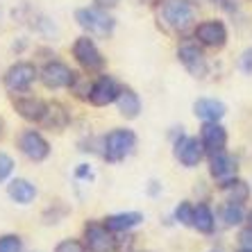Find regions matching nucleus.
Returning a JSON list of instances; mask_svg holds the SVG:
<instances>
[{"instance_id":"nucleus-1","label":"nucleus","mask_w":252,"mask_h":252,"mask_svg":"<svg viewBox=\"0 0 252 252\" xmlns=\"http://www.w3.org/2000/svg\"><path fill=\"white\" fill-rule=\"evenodd\" d=\"M136 134L127 127H116L102 139V157L109 164H118L134 153Z\"/></svg>"},{"instance_id":"nucleus-2","label":"nucleus","mask_w":252,"mask_h":252,"mask_svg":"<svg viewBox=\"0 0 252 252\" xmlns=\"http://www.w3.org/2000/svg\"><path fill=\"white\" fill-rule=\"evenodd\" d=\"M161 18L170 30L187 32L195 23V5L191 0H164Z\"/></svg>"},{"instance_id":"nucleus-3","label":"nucleus","mask_w":252,"mask_h":252,"mask_svg":"<svg viewBox=\"0 0 252 252\" xmlns=\"http://www.w3.org/2000/svg\"><path fill=\"white\" fill-rule=\"evenodd\" d=\"M75 21L80 28H84L89 34L107 36L114 32V18L102 9V7H84L75 12Z\"/></svg>"},{"instance_id":"nucleus-4","label":"nucleus","mask_w":252,"mask_h":252,"mask_svg":"<svg viewBox=\"0 0 252 252\" xmlns=\"http://www.w3.org/2000/svg\"><path fill=\"white\" fill-rule=\"evenodd\" d=\"M193 36L198 39L200 46L220 50V48L227 43V28H225L223 21H218V18H209V21H202V23L195 25Z\"/></svg>"},{"instance_id":"nucleus-5","label":"nucleus","mask_w":252,"mask_h":252,"mask_svg":"<svg viewBox=\"0 0 252 252\" xmlns=\"http://www.w3.org/2000/svg\"><path fill=\"white\" fill-rule=\"evenodd\" d=\"M34 80H36V68H34V64H30V62H16L14 66L7 68L5 77H2L5 89L9 91V94L28 91Z\"/></svg>"},{"instance_id":"nucleus-6","label":"nucleus","mask_w":252,"mask_h":252,"mask_svg":"<svg viewBox=\"0 0 252 252\" xmlns=\"http://www.w3.org/2000/svg\"><path fill=\"white\" fill-rule=\"evenodd\" d=\"M173 153H175V159L184 166V168H195V166L205 159L207 150L198 136H184L182 134L175 141V150H173Z\"/></svg>"},{"instance_id":"nucleus-7","label":"nucleus","mask_w":252,"mask_h":252,"mask_svg":"<svg viewBox=\"0 0 252 252\" xmlns=\"http://www.w3.org/2000/svg\"><path fill=\"white\" fill-rule=\"evenodd\" d=\"M73 57L77 59V64L82 66L84 70H100L105 66V57L98 50L94 39L89 36H80L73 43Z\"/></svg>"},{"instance_id":"nucleus-8","label":"nucleus","mask_w":252,"mask_h":252,"mask_svg":"<svg viewBox=\"0 0 252 252\" xmlns=\"http://www.w3.org/2000/svg\"><path fill=\"white\" fill-rule=\"evenodd\" d=\"M18 150L30 161H43V159L50 157V143L36 129H25L23 134L18 136Z\"/></svg>"},{"instance_id":"nucleus-9","label":"nucleus","mask_w":252,"mask_h":252,"mask_svg":"<svg viewBox=\"0 0 252 252\" xmlns=\"http://www.w3.org/2000/svg\"><path fill=\"white\" fill-rule=\"evenodd\" d=\"M84 243L89 252H114L116 250V239H114L112 229L100 223H89L84 227Z\"/></svg>"},{"instance_id":"nucleus-10","label":"nucleus","mask_w":252,"mask_h":252,"mask_svg":"<svg viewBox=\"0 0 252 252\" xmlns=\"http://www.w3.org/2000/svg\"><path fill=\"white\" fill-rule=\"evenodd\" d=\"M177 59L182 62V66L193 77H205L207 70H209L207 57L202 53V48H198V43H182L177 48Z\"/></svg>"},{"instance_id":"nucleus-11","label":"nucleus","mask_w":252,"mask_h":252,"mask_svg":"<svg viewBox=\"0 0 252 252\" xmlns=\"http://www.w3.org/2000/svg\"><path fill=\"white\" fill-rule=\"evenodd\" d=\"M118 94H121V87H118L116 80H114L112 75H100L98 80L91 84L89 100H91V105H95V107H107V105H112V102H116Z\"/></svg>"},{"instance_id":"nucleus-12","label":"nucleus","mask_w":252,"mask_h":252,"mask_svg":"<svg viewBox=\"0 0 252 252\" xmlns=\"http://www.w3.org/2000/svg\"><path fill=\"white\" fill-rule=\"evenodd\" d=\"M75 75L77 73H73V70H70L66 64H62V62H50V64L43 66L39 77H41V82L46 84L48 89H64V87H70V84H73Z\"/></svg>"},{"instance_id":"nucleus-13","label":"nucleus","mask_w":252,"mask_h":252,"mask_svg":"<svg viewBox=\"0 0 252 252\" xmlns=\"http://www.w3.org/2000/svg\"><path fill=\"white\" fill-rule=\"evenodd\" d=\"M239 164L227 150H216L209 155V173L216 182H225L229 177H236Z\"/></svg>"},{"instance_id":"nucleus-14","label":"nucleus","mask_w":252,"mask_h":252,"mask_svg":"<svg viewBox=\"0 0 252 252\" xmlns=\"http://www.w3.org/2000/svg\"><path fill=\"white\" fill-rule=\"evenodd\" d=\"M200 141L205 146L207 153H216V150H225L227 146V129L220 125V121H211V123H205L202 129H200Z\"/></svg>"},{"instance_id":"nucleus-15","label":"nucleus","mask_w":252,"mask_h":252,"mask_svg":"<svg viewBox=\"0 0 252 252\" xmlns=\"http://www.w3.org/2000/svg\"><path fill=\"white\" fill-rule=\"evenodd\" d=\"M193 114L205 121V123H211V121H223V116L227 114V107H225L223 100L216 98H198L193 102Z\"/></svg>"},{"instance_id":"nucleus-16","label":"nucleus","mask_w":252,"mask_h":252,"mask_svg":"<svg viewBox=\"0 0 252 252\" xmlns=\"http://www.w3.org/2000/svg\"><path fill=\"white\" fill-rule=\"evenodd\" d=\"M14 109L18 112V116L25 118V121H32V123H41L43 116H46L48 102L39 98H16L14 100Z\"/></svg>"},{"instance_id":"nucleus-17","label":"nucleus","mask_w":252,"mask_h":252,"mask_svg":"<svg viewBox=\"0 0 252 252\" xmlns=\"http://www.w3.org/2000/svg\"><path fill=\"white\" fill-rule=\"evenodd\" d=\"M218 189H220V193L225 195L227 202H241V205H246L248 200H250V187H248V182L241 180V177H229L225 182H218Z\"/></svg>"},{"instance_id":"nucleus-18","label":"nucleus","mask_w":252,"mask_h":252,"mask_svg":"<svg viewBox=\"0 0 252 252\" xmlns=\"http://www.w3.org/2000/svg\"><path fill=\"white\" fill-rule=\"evenodd\" d=\"M7 193H9V198H12L14 202H18V205H30V202L36 198V187L30 182V180L16 177V180H12V182L7 184Z\"/></svg>"},{"instance_id":"nucleus-19","label":"nucleus","mask_w":252,"mask_h":252,"mask_svg":"<svg viewBox=\"0 0 252 252\" xmlns=\"http://www.w3.org/2000/svg\"><path fill=\"white\" fill-rule=\"evenodd\" d=\"M141 223H143V214L139 211H123V214H112L105 218L107 229H112V232H129Z\"/></svg>"},{"instance_id":"nucleus-20","label":"nucleus","mask_w":252,"mask_h":252,"mask_svg":"<svg viewBox=\"0 0 252 252\" xmlns=\"http://www.w3.org/2000/svg\"><path fill=\"white\" fill-rule=\"evenodd\" d=\"M118 112H121V116L125 118H136L141 112V98L139 94H136L134 89H121V94H118Z\"/></svg>"},{"instance_id":"nucleus-21","label":"nucleus","mask_w":252,"mask_h":252,"mask_svg":"<svg viewBox=\"0 0 252 252\" xmlns=\"http://www.w3.org/2000/svg\"><path fill=\"white\" fill-rule=\"evenodd\" d=\"M191 227H195L198 232H202V234H211V232H214V227H216V216H214V211H211V207L207 205V202L195 205L193 225H191Z\"/></svg>"},{"instance_id":"nucleus-22","label":"nucleus","mask_w":252,"mask_h":252,"mask_svg":"<svg viewBox=\"0 0 252 252\" xmlns=\"http://www.w3.org/2000/svg\"><path fill=\"white\" fill-rule=\"evenodd\" d=\"M68 121H70V116H68V112H66V107L59 105V102H50L41 123H46L48 127H53V129H62L68 125Z\"/></svg>"},{"instance_id":"nucleus-23","label":"nucleus","mask_w":252,"mask_h":252,"mask_svg":"<svg viewBox=\"0 0 252 252\" xmlns=\"http://www.w3.org/2000/svg\"><path fill=\"white\" fill-rule=\"evenodd\" d=\"M220 218L227 227H236L246 220V209L241 202H225L223 209H220Z\"/></svg>"},{"instance_id":"nucleus-24","label":"nucleus","mask_w":252,"mask_h":252,"mask_svg":"<svg viewBox=\"0 0 252 252\" xmlns=\"http://www.w3.org/2000/svg\"><path fill=\"white\" fill-rule=\"evenodd\" d=\"M193 209L195 207L189 202V200H184V202H180V205L175 207V220L182 225H193Z\"/></svg>"},{"instance_id":"nucleus-25","label":"nucleus","mask_w":252,"mask_h":252,"mask_svg":"<svg viewBox=\"0 0 252 252\" xmlns=\"http://www.w3.org/2000/svg\"><path fill=\"white\" fill-rule=\"evenodd\" d=\"M0 252H23V239L18 234L0 236Z\"/></svg>"},{"instance_id":"nucleus-26","label":"nucleus","mask_w":252,"mask_h":252,"mask_svg":"<svg viewBox=\"0 0 252 252\" xmlns=\"http://www.w3.org/2000/svg\"><path fill=\"white\" fill-rule=\"evenodd\" d=\"M55 252H89V250H87V246H82V243H80V241L66 239V241H62V243H57Z\"/></svg>"},{"instance_id":"nucleus-27","label":"nucleus","mask_w":252,"mask_h":252,"mask_svg":"<svg viewBox=\"0 0 252 252\" xmlns=\"http://www.w3.org/2000/svg\"><path fill=\"white\" fill-rule=\"evenodd\" d=\"M12 170H14V159L9 155L0 153V182H5L7 177L12 175Z\"/></svg>"},{"instance_id":"nucleus-28","label":"nucleus","mask_w":252,"mask_h":252,"mask_svg":"<svg viewBox=\"0 0 252 252\" xmlns=\"http://www.w3.org/2000/svg\"><path fill=\"white\" fill-rule=\"evenodd\" d=\"M239 68H241V73L252 75V48L243 50V55H241V59H239Z\"/></svg>"},{"instance_id":"nucleus-29","label":"nucleus","mask_w":252,"mask_h":252,"mask_svg":"<svg viewBox=\"0 0 252 252\" xmlns=\"http://www.w3.org/2000/svg\"><path fill=\"white\" fill-rule=\"evenodd\" d=\"M239 243H241V250H250L252 252V225H248L246 229H241Z\"/></svg>"},{"instance_id":"nucleus-30","label":"nucleus","mask_w":252,"mask_h":252,"mask_svg":"<svg viewBox=\"0 0 252 252\" xmlns=\"http://www.w3.org/2000/svg\"><path fill=\"white\" fill-rule=\"evenodd\" d=\"M75 177H91V168H89L87 164H82L80 168L75 170Z\"/></svg>"},{"instance_id":"nucleus-31","label":"nucleus","mask_w":252,"mask_h":252,"mask_svg":"<svg viewBox=\"0 0 252 252\" xmlns=\"http://www.w3.org/2000/svg\"><path fill=\"white\" fill-rule=\"evenodd\" d=\"M95 2H98L100 7H114L118 2V0H95Z\"/></svg>"},{"instance_id":"nucleus-32","label":"nucleus","mask_w":252,"mask_h":252,"mask_svg":"<svg viewBox=\"0 0 252 252\" xmlns=\"http://www.w3.org/2000/svg\"><path fill=\"white\" fill-rule=\"evenodd\" d=\"M248 223L252 225V211H250V214H248Z\"/></svg>"},{"instance_id":"nucleus-33","label":"nucleus","mask_w":252,"mask_h":252,"mask_svg":"<svg viewBox=\"0 0 252 252\" xmlns=\"http://www.w3.org/2000/svg\"><path fill=\"white\" fill-rule=\"evenodd\" d=\"M239 252H250V250H239Z\"/></svg>"}]
</instances>
